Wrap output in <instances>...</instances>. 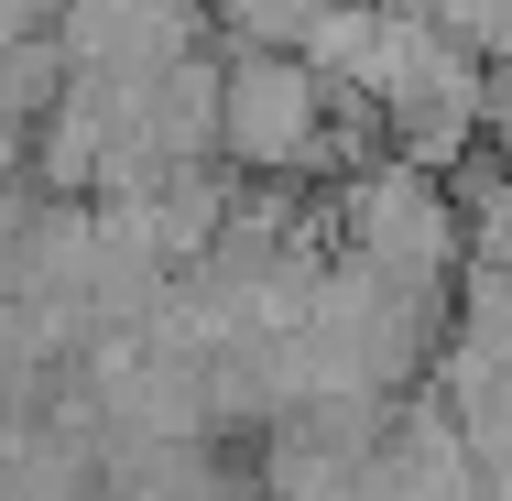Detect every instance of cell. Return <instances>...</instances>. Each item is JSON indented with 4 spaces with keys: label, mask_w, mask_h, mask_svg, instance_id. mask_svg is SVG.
<instances>
[{
    "label": "cell",
    "mask_w": 512,
    "mask_h": 501,
    "mask_svg": "<svg viewBox=\"0 0 512 501\" xmlns=\"http://www.w3.org/2000/svg\"><path fill=\"white\" fill-rule=\"evenodd\" d=\"M338 262H360V273H382V284H458V197H447V175H425V164H371V175H349L338 197Z\"/></svg>",
    "instance_id": "1"
},
{
    "label": "cell",
    "mask_w": 512,
    "mask_h": 501,
    "mask_svg": "<svg viewBox=\"0 0 512 501\" xmlns=\"http://www.w3.org/2000/svg\"><path fill=\"white\" fill-rule=\"evenodd\" d=\"M316 120L327 77L295 55H218V164L240 186H316Z\"/></svg>",
    "instance_id": "2"
},
{
    "label": "cell",
    "mask_w": 512,
    "mask_h": 501,
    "mask_svg": "<svg viewBox=\"0 0 512 501\" xmlns=\"http://www.w3.org/2000/svg\"><path fill=\"white\" fill-rule=\"evenodd\" d=\"M316 11H327V0H207V22H218L229 55H295Z\"/></svg>",
    "instance_id": "3"
}]
</instances>
